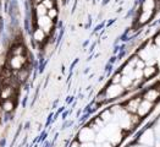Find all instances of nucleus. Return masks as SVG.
<instances>
[{"label": "nucleus", "mask_w": 160, "mask_h": 147, "mask_svg": "<svg viewBox=\"0 0 160 147\" xmlns=\"http://www.w3.org/2000/svg\"><path fill=\"white\" fill-rule=\"evenodd\" d=\"M141 8H142V11H154L157 8V1L155 0H143Z\"/></svg>", "instance_id": "obj_13"}, {"label": "nucleus", "mask_w": 160, "mask_h": 147, "mask_svg": "<svg viewBox=\"0 0 160 147\" xmlns=\"http://www.w3.org/2000/svg\"><path fill=\"white\" fill-rule=\"evenodd\" d=\"M36 24H37V27H38V28H42V29L47 33V36H48V34H50V33L53 32L54 20H52L48 15L37 17V22H36Z\"/></svg>", "instance_id": "obj_2"}, {"label": "nucleus", "mask_w": 160, "mask_h": 147, "mask_svg": "<svg viewBox=\"0 0 160 147\" xmlns=\"http://www.w3.org/2000/svg\"><path fill=\"white\" fill-rule=\"evenodd\" d=\"M139 142L143 145V146H154V142H155V136H154V131L152 129H148L146 130L143 134L141 135L139 137Z\"/></svg>", "instance_id": "obj_7"}, {"label": "nucleus", "mask_w": 160, "mask_h": 147, "mask_svg": "<svg viewBox=\"0 0 160 147\" xmlns=\"http://www.w3.org/2000/svg\"><path fill=\"white\" fill-rule=\"evenodd\" d=\"M34 13L37 17H40V16H45L48 13V9L43 5V3H39V4H36L34 5Z\"/></svg>", "instance_id": "obj_16"}, {"label": "nucleus", "mask_w": 160, "mask_h": 147, "mask_svg": "<svg viewBox=\"0 0 160 147\" xmlns=\"http://www.w3.org/2000/svg\"><path fill=\"white\" fill-rule=\"evenodd\" d=\"M26 49L22 44H16L11 48V55H25Z\"/></svg>", "instance_id": "obj_18"}, {"label": "nucleus", "mask_w": 160, "mask_h": 147, "mask_svg": "<svg viewBox=\"0 0 160 147\" xmlns=\"http://www.w3.org/2000/svg\"><path fill=\"white\" fill-rule=\"evenodd\" d=\"M1 109L6 113H11L15 109V99H4L1 102Z\"/></svg>", "instance_id": "obj_12"}, {"label": "nucleus", "mask_w": 160, "mask_h": 147, "mask_svg": "<svg viewBox=\"0 0 160 147\" xmlns=\"http://www.w3.org/2000/svg\"><path fill=\"white\" fill-rule=\"evenodd\" d=\"M154 146H155V147H160V139H158V140L154 142Z\"/></svg>", "instance_id": "obj_29"}, {"label": "nucleus", "mask_w": 160, "mask_h": 147, "mask_svg": "<svg viewBox=\"0 0 160 147\" xmlns=\"http://www.w3.org/2000/svg\"><path fill=\"white\" fill-rule=\"evenodd\" d=\"M99 118L104 121V123H109V121H111V119L114 118V114H112V112H111L110 109H108V110H104V112L100 114Z\"/></svg>", "instance_id": "obj_19"}, {"label": "nucleus", "mask_w": 160, "mask_h": 147, "mask_svg": "<svg viewBox=\"0 0 160 147\" xmlns=\"http://www.w3.org/2000/svg\"><path fill=\"white\" fill-rule=\"evenodd\" d=\"M155 133H157L158 139H160V121H158V125H157V128H155Z\"/></svg>", "instance_id": "obj_27"}, {"label": "nucleus", "mask_w": 160, "mask_h": 147, "mask_svg": "<svg viewBox=\"0 0 160 147\" xmlns=\"http://www.w3.org/2000/svg\"><path fill=\"white\" fill-rule=\"evenodd\" d=\"M95 140V131L92 128H83L78 134L80 142H92Z\"/></svg>", "instance_id": "obj_6"}, {"label": "nucleus", "mask_w": 160, "mask_h": 147, "mask_svg": "<svg viewBox=\"0 0 160 147\" xmlns=\"http://www.w3.org/2000/svg\"><path fill=\"white\" fill-rule=\"evenodd\" d=\"M70 147H81V142L78 140H76V141H73V142L70 145Z\"/></svg>", "instance_id": "obj_26"}, {"label": "nucleus", "mask_w": 160, "mask_h": 147, "mask_svg": "<svg viewBox=\"0 0 160 147\" xmlns=\"http://www.w3.org/2000/svg\"><path fill=\"white\" fill-rule=\"evenodd\" d=\"M130 119H131V124L132 125H137L141 121V118L137 114H130Z\"/></svg>", "instance_id": "obj_23"}, {"label": "nucleus", "mask_w": 160, "mask_h": 147, "mask_svg": "<svg viewBox=\"0 0 160 147\" xmlns=\"http://www.w3.org/2000/svg\"><path fill=\"white\" fill-rule=\"evenodd\" d=\"M52 20H55L56 17H58V15H59V11H58V9H56V6L53 8V9H50V10H48V13H47Z\"/></svg>", "instance_id": "obj_20"}, {"label": "nucleus", "mask_w": 160, "mask_h": 147, "mask_svg": "<svg viewBox=\"0 0 160 147\" xmlns=\"http://www.w3.org/2000/svg\"><path fill=\"white\" fill-rule=\"evenodd\" d=\"M16 97V87L12 85H2L0 88V98L4 99H15Z\"/></svg>", "instance_id": "obj_5"}, {"label": "nucleus", "mask_w": 160, "mask_h": 147, "mask_svg": "<svg viewBox=\"0 0 160 147\" xmlns=\"http://www.w3.org/2000/svg\"><path fill=\"white\" fill-rule=\"evenodd\" d=\"M154 44H155V47L160 48V33L155 36V38H154Z\"/></svg>", "instance_id": "obj_24"}, {"label": "nucleus", "mask_w": 160, "mask_h": 147, "mask_svg": "<svg viewBox=\"0 0 160 147\" xmlns=\"http://www.w3.org/2000/svg\"><path fill=\"white\" fill-rule=\"evenodd\" d=\"M153 106H154V103H152V102H149L147 99H143L142 98V101H141V103L138 106V109H137V113L136 114L139 118H144V117H147L148 114L152 112Z\"/></svg>", "instance_id": "obj_4"}, {"label": "nucleus", "mask_w": 160, "mask_h": 147, "mask_svg": "<svg viewBox=\"0 0 160 147\" xmlns=\"http://www.w3.org/2000/svg\"><path fill=\"white\" fill-rule=\"evenodd\" d=\"M42 3H43V5H44L48 10H50V9L55 8V0H43Z\"/></svg>", "instance_id": "obj_21"}, {"label": "nucleus", "mask_w": 160, "mask_h": 147, "mask_svg": "<svg viewBox=\"0 0 160 147\" xmlns=\"http://www.w3.org/2000/svg\"><path fill=\"white\" fill-rule=\"evenodd\" d=\"M100 145H102V147H112V144L110 141H105V142H103Z\"/></svg>", "instance_id": "obj_28"}, {"label": "nucleus", "mask_w": 160, "mask_h": 147, "mask_svg": "<svg viewBox=\"0 0 160 147\" xmlns=\"http://www.w3.org/2000/svg\"><path fill=\"white\" fill-rule=\"evenodd\" d=\"M153 13H154V11H142L141 15L138 16V21H137L138 25L139 26H143L147 22H149L152 20V17H153Z\"/></svg>", "instance_id": "obj_10"}, {"label": "nucleus", "mask_w": 160, "mask_h": 147, "mask_svg": "<svg viewBox=\"0 0 160 147\" xmlns=\"http://www.w3.org/2000/svg\"><path fill=\"white\" fill-rule=\"evenodd\" d=\"M141 101H142V98H139V97L131 98V99L126 103L125 110H126L127 113H130V114H136V113H137V109H138V106H139V103H141Z\"/></svg>", "instance_id": "obj_8"}, {"label": "nucleus", "mask_w": 160, "mask_h": 147, "mask_svg": "<svg viewBox=\"0 0 160 147\" xmlns=\"http://www.w3.org/2000/svg\"><path fill=\"white\" fill-rule=\"evenodd\" d=\"M81 147H95V145L93 144V141L92 142H82Z\"/></svg>", "instance_id": "obj_25"}, {"label": "nucleus", "mask_w": 160, "mask_h": 147, "mask_svg": "<svg viewBox=\"0 0 160 147\" xmlns=\"http://www.w3.org/2000/svg\"><path fill=\"white\" fill-rule=\"evenodd\" d=\"M29 77V70L26 67H22L20 70H17V75H16V80L18 82H25Z\"/></svg>", "instance_id": "obj_14"}, {"label": "nucleus", "mask_w": 160, "mask_h": 147, "mask_svg": "<svg viewBox=\"0 0 160 147\" xmlns=\"http://www.w3.org/2000/svg\"><path fill=\"white\" fill-rule=\"evenodd\" d=\"M155 1H160V0H155Z\"/></svg>", "instance_id": "obj_31"}, {"label": "nucleus", "mask_w": 160, "mask_h": 147, "mask_svg": "<svg viewBox=\"0 0 160 147\" xmlns=\"http://www.w3.org/2000/svg\"><path fill=\"white\" fill-rule=\"evenodd\" d=\"M125 92V88L121 86L120 83H111L110 86H108L107 88L104 90V96L107 101H111L115 98H119L120 96H122Z\"/></svg>", "instance_id": "obj_1"}, {"label": "nucleus", "mask_w": 160, "mask_h": 147, "mask_svg": "<svg viewBox=\"0 0 160 147\" xmlns=\"http://www.w3.org/2000/svg\"><path fill=\"white\" fill-rule=\"evenodd\" d=\"M121 77H122V74H121V72H116V74L112 76V79H111V83H120Z\"/></svg>", "instance_id": "obj_22"}, {"label": "nucleus", "mask_w": 160, "mask_h": 147, "mask_svg": "<svg viewBox=\"0 0 160 147\" xmlns=\"http://www.w3.org/2000/svg\"><path fill=\"white\" fill-rule=\"evenodd\" d=\"M160 98V90L159 88H148L143 94V99H147L149 102L154 103Z\"/></svg>", "instance_id": "obj_9"}, {"label": "nucleus", "mask_w": 160, "mask_h": 147, "mask_svg": "<svg viewBox=\"0 0 160 147\" xmlns=\"http://www.w3.org/2000/svg\"><path fill=\"white\" fill-rule=\"evenodd\" d=\"M42 1H43V0H33L34 5H36V4H39V3H42Z\"/></svg>", "instance_id": "obj_30"}, {"label": "nucleus", "mask_w": 160, "mask_h": 147, "mask_svg": "<svg viewBox=\"0 0 160 147\" xmlns=\"http://www.w3.org/2000/svg\"><path fill=\"white\" fill-rule=\"evenodd\" d=\"M27 63V58L26 55H11L8 60V65L11 70H20L22 67H25Z\"/></svg>", "instance_id": "obj_3"}, {"label": "nucleus", "mask_w": 160, "mask_h": 147, "mask_svg": "<svg viewBox=\"0 0 160 147\" xmlns=\"http://www.w3.org/2000/svg\"><path fill=\"white\" fill-rule=\"evenodd\" d=\"M155 72H157L155 65H146V67L143 69V76H144L146 79L153 77V76L155 75Z\"/></svg>", "instance_id": "obj_15"}, {"label": "nucleus", "mask_w": 160, "mask_h": 147, "mask_svg": "<svg viewBox=\"0 0 160 147\" xmlns=\"http://www.w3.org/2000/svg\"><path fill=\"white\" fill-rule=\"evenodd\" d=\"M120 85L125 88V90H128L130 87H132V85H133V80H132L128 75H122Z\"/></svg>", "instance_id": "obj_17"}, {"label": "nucleus", "mask_w": 160, "mask_h": 147, "mask_svg": "<svg viewBox=\"0 0 160 147\" xmlns=\"http://www.w3.org/2000/svg\"><path fill=\"white\" fill-rule=\"evenodd\" d=\"M45 38H47V33L42 29V28H36L34 31H33V39H34V42L36 43H43L44 40H45Z\"/></svg>", "instance_id": "obj_11"}, {"label": "nucleus", "mask_w": 160, "mask_h": 147, "mask_svg": "<svg viewBox=\"0 0 160 147\" xmlns=\"http://www.w3.org/2000/svg\"><path fill=\"white\" fill-rule=\"evenodd\" d=\"M159 121H160V118H159Z\"/></svg>", "instance_id": "obj_33"}, {"label": "nucleus", "mask_w": 160, "mask_h": 147, "mask_svg": "<svg viewBox=\"0 0 160 147\" xmlns=\"http://www.w3.org/2000/svg\"><path fill=\"white\" fill-rule=\"evenodd\" d=\"M0 121H1V118H0Z\"/></svg>", "instance_id": "obj_32"}]
</instances>
